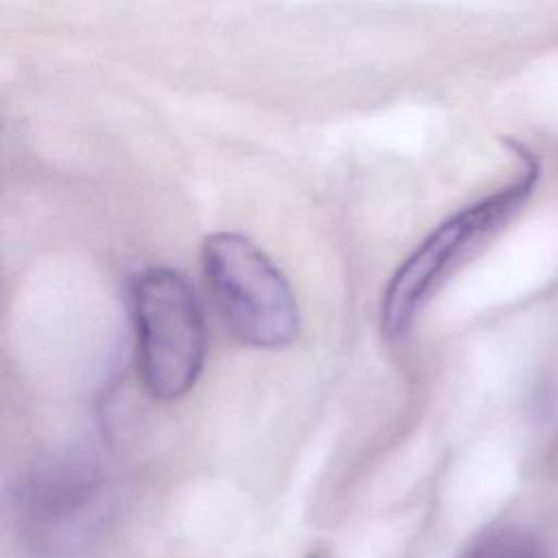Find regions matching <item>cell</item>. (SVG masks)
<instances>
[{
    "label": "cell",
    "mask_w": 558,
    "mask_h": 558,
    "mask_svg": "<svg viewBox=\"0 0 558 558\" xmlns=\"http://www.w3.org/2000/svg\"><path fill=\"white\" fill-rule=\"evenodd\" d=\"M203 272L231 336L255 349H281L299 336L290 283L246 235L220 231L203 242Z\"/></svg>",
    "instance_id": "obj_2"
},
{
    "label": "cell",
    "mask_w": 558,
    "mask_h": 558,
    "mask_svg": "<svg viewBox=\"0 0 558 558\" xmlns=\"http://www.w3.org/2000/svg\"><path fill=\"white\" fill-rule=\"evenodd\" d=\"M100 495L96 471L83 460H52L35 466L17 486V512L33 534L44 538L65 534Z\"/></svg>",
    "instance_id": "obj_4"
},
{
    "label": "cell",
    "mask_w": 558,
    "mask_h": 558,
    "mask_svg": "<svg viewBox=\"0 0 558 558\" xmlns=\"http://www.w3.org/2000/svg\"><path fill=\"white\" fill-rule=\"evenodd\" d=\"M307 558H327V554H323V551H314V554H310Z\"/></svg>",
    "instance_id": "obj_6"
},
{
    "label": "cell",
    "mask_w": 558,
    "mask_h": 558,
    "mask_svg": "<svg viewBox=\"0 0 558 558\" xmlns=\"http://www.w3.org/2000/svg\"><path fill=\"white\" fill-rule=\"evenodd\" d=\"M137 368L155 399L183 397L205 362V320L187 279L163 266L142 270L131 288Z\"/></svg>",
    "instance_id": "obj_3"
},
{
    "label": "cell",
    "mask_w": 558,
    "mask_h": 558,
    "mask_svg": "<svg viewBox=\"0 0 558 558\" xmlns=\"http://www.w3.org/2000/svg\"><path fill=\"white\" fill-rule=\"evenodd\" d=\"M512 148L521 161L517 179L449 216L395 270L381 299V329L388 338L405 336L447 275L532 194L538 179V161L525 146L512 144Z\"/></svg>",
    "instance_id": "obj_1"
},
{
    "label": "cell",
    "mask_w": 558,
    "mask_h": 558,
    "mask_svg": "<svg viewBox=\"0 0 558 558\" xmlns=\"http://www.w3.org/2000/svg\"><path fill=\"white\" fill-rule=\"evenodd\" d=\"M464 558H547V551L532 532L508 525L482 534Z\"/></svg>",
    "instance_id": "obj_5"
}]
</instances>
